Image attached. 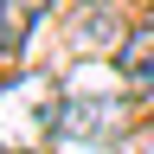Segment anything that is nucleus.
Instances as JSON below:
<instances>
[{"mask_svg":"<svg viewBox=\"0 0 154 154\" xmlns=\"http://www.w3.org/2000/svg\"><path fill=\"white\" fill-rule=\"evenodd\" d=\"M58 135L64 141H84V148H109V141L128 135V103L122 96H103V90H77L58 109Z\"/></svg>","mask_w":154,"mask_h":154,"instance_id":"nucleus-2","label":"nucleus"},{"mask_svg":"<svg viewBox=\"0 0 154 154\" xmlns=\"http://www.w3.org/2000/svg\"><path fill=\"white\" fill-rule=\"evenodd\" d=\"M116 71L128 77L135 96H154V26H128L122 51H116Z\"/></svg>","mask_w":154,"mask_h":154,"instance_id":"nucleus-4","label":"nucleus"},{"mask_svg":"<svg viewBox=\"0 0 154 154\" xmlns=\"http://www.w3.org/2000/svg\"><path fill=\"white\" fill-rule=\"evenodd\" d=\"M51 13V0H0V58H19L26 51L32 26Z\"/></svg>","mask_w":154,"mask_h":154,"instance_id":"nucleus-5","label":"nucleus"},{"mask_svg":"<svg viewBox=\"0 0 154 154\" xmlns=\"http://www.w3.org/2000/svg\"><path fill=\"white\" fill-rule=\"evenodd\" d=\"M58 109L64 96L45 71H19L0 77V154H38L58 135Z\"/></svg>","mask_w":154,"mask_h":154,"instance_id":"nucleus-1","label":"nucleus"},{"mask_svg":"<svg viewBox=\"0 0 154 154\" xmlns=\"http://www.w3.org/2000/svg\"><path fill=\"white\" fill-rule=\"evenodd\" d=\"M71 51L77 58H103V51H122V38H128V26H122V7L116 0H84V7L71 13Z\"/></svg>","mask_w":154,"mask_h":154,"instance_id":"nucleus-3","label":"nucleus"}]
</instances>
